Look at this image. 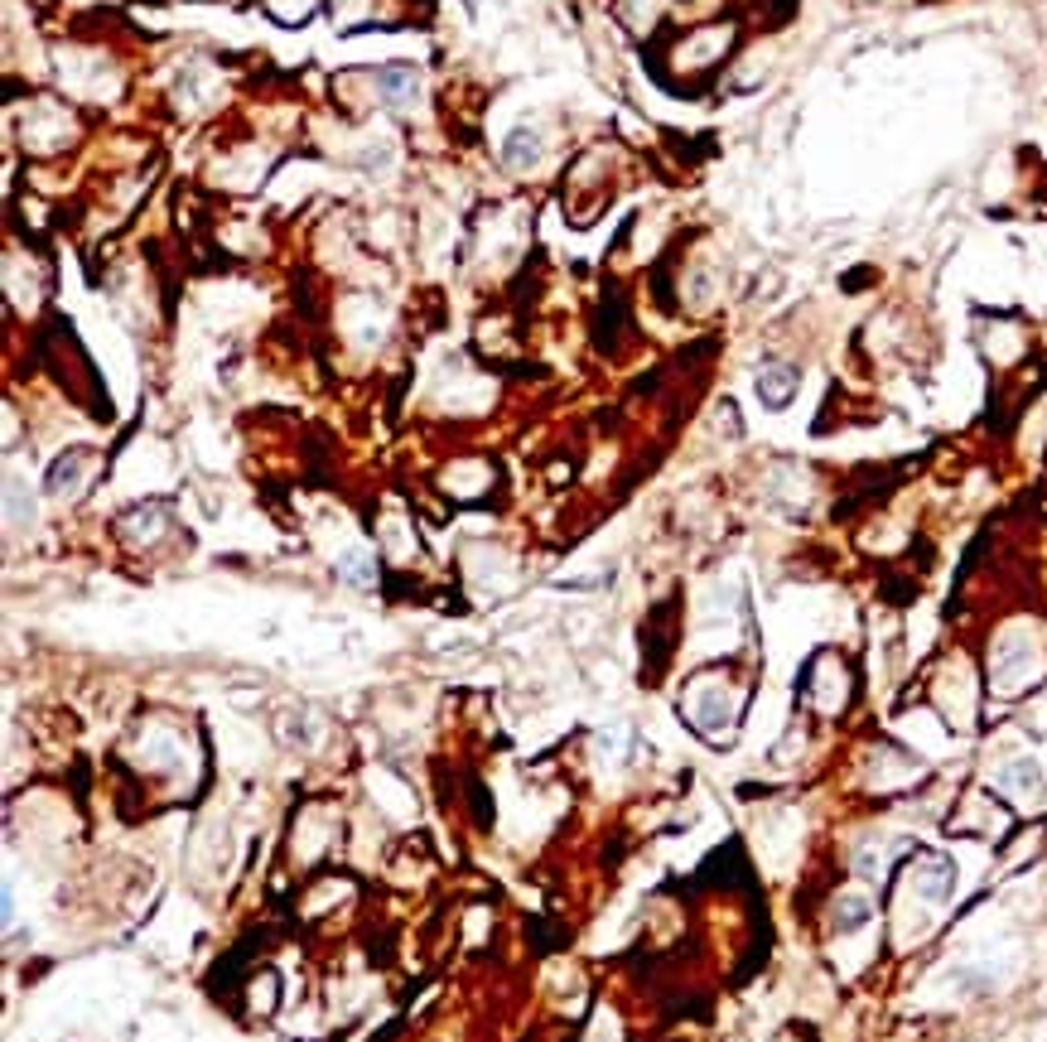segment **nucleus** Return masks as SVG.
<instances>
[{"instance_id": "nucleus-5", "label": "nucleus", "mask_w": 1047, "mask_h": 1042, "mask_svg": "<svg viewBox=\"0 0 1047 1042\" xmlns=\"http://www.w3.org/2000/svg\"><path fill=\"white\" fill-rule=\"evenodd\" d=\"M83 464H87L83 449H73V454L54 459V468H49V493H54V497L73 493V488H78V478H83Z\"/></svg>"}, {"instance_id": "nucleus-6", "label": "nucleus", "mask_w": 1047, "mask_h": 1042, "mask_svg": "<svg viewBox=\"0 0 1047 1042\" xmlns=\"http://www.w3.org/2000/svg\"><path fill=\"white\" fill-rule=\"evenodd\" d=\"M343 575L358 579V584H367V579H372V565H367V555H343Z\"/></svg>"}, {"instance_id": "nucleus-3", "label": "nucleus", "mask_w": 1047, "mask_h": 1042, "mask_svg": "<svg viewBox=\"0 0 1047 1042\" xmlns=\"http://www.w3.org/2000/svg\"><path fill=\"white\" fill-rule=\"evenodd\" d=\"M999 787L1004 792H1014V796H1043V768L1033 763V758H1014L1009 768H1004V777H999Z\"/></svg>"}, {"instance_id": "nucleus-2", "label": "nucleus", "mask_w": 1047, "mask_h": 1042, "mask_svg": "<svg viewBox=\"0 0 1047 1042\" xmlns=\"http://www.w3.org/2000/svg\"><path fill=\"white\" fill-rule=\"evenodd\" d=\"M797 367H787V362H768L763 372H758V401L768 406V411H787L792 406V396H797Z\"/></svg>"}, {"instance_id": "nucleus-1", "label": "nucleus", "mask_w": 1047, "mask_h": 1042, "mask_svg": "<svg viewBox=\"0 0 1047 1042\" xmlns=\"http://www.w3.org/2000/svg\"><path fill=\"white\" fill-rule=\"evenodd\" d=\"M912 878H917V893H922L927 903H946V898L956 893V864H951L946 854H922L917 869H912Z\"/></svg>"}, {"instance_id": "nucleus-4", "label": "nucleus", "mask_w": 1047, "mask_h": 1042, "mask_svg": "<svg viewBox=\"0 0 1047 1042\" xmlns=\"http://www.w3.org/2000/svg\"><path fill=\"white\" fill-rule=\"evenodd\" d=\"M874 917V903L864 893H840L835 898V932H859Z\"/></svg>"}]
</instances>
